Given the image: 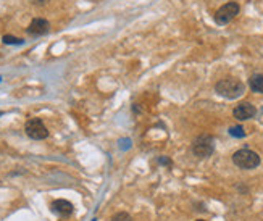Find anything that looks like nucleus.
<instances>
[{
  "instance_id": "obj_1",
  "label": "nucleus",
  "mask_w": 263,
  "mask_h": 221,
  "mask_svg": "<svg viewBox=\"0 0 263 221\" xmlns=\"http://www.w3.org/2000/svg\"><path fill=\"white\" fill-rule=\"evenodd\" d=\"M215 90H216V94L224 97V99H237V97H241L244 94L246 86L237 79L226 78V79H221V81L216 83Z\"/></svg>"
},
{
  "instance_id": "obj_2",
  "label": "nucleus",
  "mask_w": 263,
  "mask_h": 221,
  "mask_svg": "<svg viewBox=\"0 0 263 221\" xmlns=\"http://www.w3.org/2000/svg\"><path fill=\"white\" fill-rule=\"evenodd\" d=\"M233 163L241 170H254L260 165V157L254 150L241 149L233 155Z\"/></svg>"
},
{
  "instance_id": "obj_3",
  "label": "nucleus",
  "mask_w": 263,
  "mask_h": 221,
  "mask_svg": "<svg viewBox=\"0 0 263 221\" xmlns=\"http://www.w3.org/2000/svg\"><path fill=\"white\" fill-rule=\"evenodd\" d=\"M215 150V141L212 136H199L196 141L192 142V154L199 158H207L213 154Z\"/></svg>"
},
{
  "instance_id": "obj_4",
  "label": "nucleus",
  "mask_w": 263,
  "mask_h": 221,
  "mask_svg": "<svg viewBox=\"0 0 263 221\" xmlns=\"http://www.w3.org/2000/svg\"><path fill=\"white\" fill-rule=\"evenodd\" d=\"M237 15H239V5L236 2H228L223 7H220V10L215 13V21L216 25L224 26L230 21H233Z\"/></svg>"
},
{
  "instance_id": "obj_5",
  "label": "nucleus",
  "mask_w": 263,
  "mask_h": 221,
  "mask_svg": "<svg viewBox=\"0 0 263 221\" xmlns=\"http://www.w3.org/2000/svg\"><path fill=\"white\" fill-rule=\"evenodd\" d=\"M25 131H26L28 137L34 139V141H42V139H45V137L49 136L47 127L44 126L41 118H31V120H28L26 124H25Z\"/></svg>"
},
{
  "instance_id": "obj_6",
  "label": "nucleus",
  "mask_w": 263,
  "mask_h": 221,
  "mask_svg": "<svg viewBox=\"0 0 263 221\" xmlns=\"http://www.w3.org/2000/svg\"><path fill=\"white\" fill-rule=\"evenodd\" d=\"M50 29V23L44 18H36L31 21V25L28 26V34L29 36H34V38H39V36H44V34H47Z\"/></svg>"
},
{
  "instance_id": "obj_7",
  "label": "nucleus",
  "mask_w": 263,
  "mask_h": 221,
  "mask_svg": "<svg viewBox=\"0 0 263 221\" xmlns=\"http://www.w3.org/2000/svg\"><path fill=\"white\" fill-rule=\"evenodd\" d=\"M257 113L255 107L252 105V103H249V102H242V103H239V105L234 108L233 115H234V118L239 120V121H246V120H250V118H254Z\"/></svg>"
},
{
  "instance_id": "obj_8",
  "label": "nucleus",
  "mask_w": 263,
  "mask_h": 221,
  "mask_svg": "<svg viewBox=\"0 0 263 221\" xmlns=\"http://www.w3.org/2000/svg\"><path fill=\"white\" fill-rule=\"evenodd\" d=\"M50 208H52V212H53L55 215H59V216H62V218H68L70 215H73V212H74L73 204H71V202H68V200H65V199L53 200V202L50 204Z\"/></svg>"
},
{
  "instance_id": "obj_9",
  "label": "nucleus",
  "mask_w": 263,
  "mask_h": 221,
  "mask_svg": "<svg viewBox=\"0 0 263 221\" xmlns=\"http://www.w3.org/2000/svg\"><path fill=\"white\" fill-rule=\"evenodd\" d=\"M249 86L257 94H263V75H254L249 79Z\"/></svg>"
},
{
  "instance_id": "obj_10",
  "label": "nucleus",
  "mask_w": 263,
  "mask_h": 221,
  "mask_svg": "<svg viewBox=\"0 0 263 221\" xmlns=\"http://www.w3.org/2000/svg\"><path fill=\"white\" fill-rule=\"evenodd\" d=\"M110 221H133V218L129 216V213L126 212H120L117 215H113Z\"/></svg>"
},
{
  "instance_id": "obj_11",
  "label": "nucleus",
  "mask_w": 263,
  "mask_h": 221,
  "mask_svg": "<svg viewBox=\"0 0 263 221\" xmlns=\"http://www.w3.org/2000/svg\"><path fill=\"white\" fill-rule=\"evenodd\" d=\"M230 134L233 137H244L246 136V131H244L242 126H233L231 130H230Z\"/></svg>"
},
{
  "instance_id": "obj_12",
  "label": "nucleus",
  "mask_w": 263,
  "mask_h": 221,
  "mask_svg": "<svg viewBox=\"0 0 263 221\" xmlns=\"http://www.w3.org/2000/svg\"><path fill=\"white\" fill-rule=\"evenodd\" d=\"M4 44H13V45H21L23 42V39H18V38H13V36H4Z\"/></svg>"
},
{
  "instance_id": "obj_13",
  "label": "nucleus",
  "mask_w": 263,
  "mask_h": 221,
  "mask_svg": "<svg viewBox=\"0 0 263 221\" xmlns=\"http://www.w3.org/2000/svg\"><path fill=\"white\" fill-rule=\"evenodd\" d=\"M32 4H36V5H44V4H47L49 0H31Z\"/></svg>"
},
{
  "instance_id": "obj_14",
  "label": "nucleus",
  "mask_w": 263,
  "mask_h": 221,
  "mask_svg": "<svg viewBox=\"0 0 263 221\" xmlns=\"http://www.w3.org/2000/svg\"><path fill=\"white\" fill-rule=\"evenodd\" d=\"M197 221H205V219H197Z\"/></svg>"
},
{
  "instance_id": "obj_15",
  "label": "nucleus",
  "mask_w": 263,
  "mask_h": 221,
  "mask_svg": "<svg viewBox=\"0 0 263 221\" xmlns=\"http://www.w3.org/2000/svg\"><path fill=\"white\" fill-rule=\"evenodd\" d=\"M0 81H2V78H0Z\"/></svg>"
},
{
  "instance_id": "obj_16",
  "label": "nucleus",
  "mask_w": 263,
  "mask_h": 221,
  "mask_svg": "<svg viewBox=\"0 0 263 221\" xmlns=\"http://www.w3.org/2000/svg\"><path fill=\"white\" fill-rule=\"evenodd\" d=\"M0 115H2V112H0Z\"/></svg>"
}]
</instances>
